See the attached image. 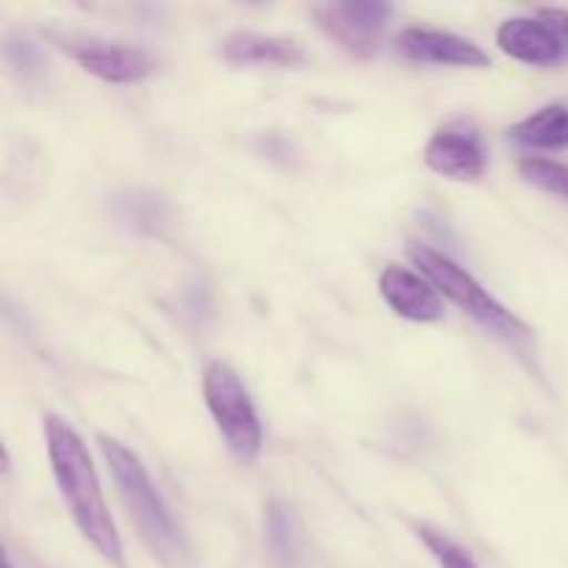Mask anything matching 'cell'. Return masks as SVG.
Returning a JSON list of instances; mask_svg holds the SVG:
<instances>
[{
	"mask_svg": "<svg viewBox=\"0 0 568 568\" xmlns=\"http://www.w3.org/2000/svg\"><path fill=\"white\" fill-rule=\"evenodd\" d=\"M44 442H48V458L55 486H59L61 499H64L72 521H75L78 532L92 544L100 558L116 568H125L122 538L116 532L114 519H111L103 488H100V477L94 471L92 455H89L81 433L61 416L48 414L44 416Z\"/></svg>",
	"mask_w": 568,
	"mask_h": 568,
	"instance_id": "cell-1",
	"label": "cell"
},
{
	"mask_svg": "<svg viewBox=\"0 0 568 568\" xmlns=\"http://www.w3.org/2000/svg\"><path fill=\"white\" fill-rule=\"evenodd\" d=\"M98 444L111 475H114L116 488H120L122 503H125L128 514H131L133 525H136L139 536L148 544L150 552L164 560L166 566L183 564L189 555L186 538H183L175 516L166 508L161 491L155 488L148 466L133 449H128L116 438L98 436Z\"/></svg>",
	"mask_w": 568,
	"mask_h": 568,
	"instance_id": "cell-2",
	"label": "cell"
},
{
	"mask_svg": "<svg viewBox=\"0 0 568 568\" xmlns=\"http://www.w3.org/2000/svg\"><path fill=\"white\" fill-rule=\"evenodd\" d=\"M408 255L414 261L416 270L438 288V294L447 300H453L460 311L471 316L475 322H480L486 331H491L494 336L505 338V342H527L532 336L530 327L514 314V311L505 308L497 297L488 294V288H483L469 272L460 264H455L449 255L438 253V250L427 247V244L410 242Z\"/></svg>",
	"mask_w": 568,
	"mask_h": 568,
	"instance_id": "cell-3",
	"label": "cell"
},
{
	"mask_svg": "<svg viewBox=\"0 0 568 568\" xmlns=\"http://www.w3.org/2000/svg\"><path fill=\"white\" fill-rule=\"evenodd\" d=\"M203 397L216 430L225 438L227 449L236 460L250 464L264 447L258 410L242 377L225 361H211L203 372Z\"/></svg>",
	"mask_w": 568,
	"mask_h": 568,
	"instance_id": "cell-4",
	"label": "cell"
},
{
	"mask_svg": "<svg viewBox=\"0 0 568 568\" xmlns=\"http://www.w3.org/2000/svg\"><path fill=\"white\" fill-rule=\"evenodd\" d=\"M322 31L355 59H372L381 48L392 6L383 0H338L314 9Z\"/></svg>",
	"mask_w": 568,
	"mask_h": 568,
	"instance_id": "cell-5",
	"label": "cell"
},
{
	"mask_svg": "<svg viewBox=\"0 0 568 568\" xmlns=\"http://www.w3.org/2000/svg\"><path fill=\"white\" fill-rule=\"evenodd\" d=\"M425 164L453 181H480L488 170V148L471 122H449L427 142Z\"/></svg>",
	"mask_w": 568,
	"mask_h": 568,
	"instance_id": "cell-6",
	"label": "cell"
},
{
	"mask_svg": "<svg viewBox=\"0 0 568 568\" xmlns=\"http://www.w3.org/2000/svg\"><path fill=\"white\" fill-rule=\"evenodd\" d=\"M61 48L70 53V59L78 61L83 72L105 83H139L155 70V61L131 44L89 39V42H67Z\"/></svg>",
	"mask_w": 568,
	"mask_h": 568,
	"instance_id": "cell-7",
	"label": "cell"
},
{
	"mask_svg": "<svg viewBox=\"0 0 568 568\" xmlns=\"http://www.w3.org/2000/svg\"><path fill=\"white\" fill-rule=\"evenodd\" d=\"M383 300L397 316L408 322H438L444 316V303L438 288L427 281L422 272L408 270L399 264H386L381 272Z\"/></svg>",
	"mask_w": 568,
	"mask_h": 568,
	"instance_id": "cell-8",
	"label": "cell"
},
{
	"mask_svg": "<svg viewBox=\"0 0 568 568\" xmlns=\"http://www.w3.org/2000/svg\"><path fill=\"white\" fill-rule=\"evenodd\" d=\"M405 59L416 64H453V67H491L486 50L471 39L438 28L410 26L397 37Z\"/></svg>",
	"mask_w": 568,
	"mask_h": 568,
	"instance_id": "cell-9",
	"label": "cell"
},
{
	"mask_svg": "<svg viewBox=\"0 0 568 568\" xmlns=\"http://www.w3.org/2000/svg\"><path fill=\"white\" fill-rule=\"evenodd\" d=\"M497 44L510 59L525 64H555L564 59L566 44L541 17H510L499 26Z\"/></svg>",
	"mask_w": 568,
	"mask_h": 568,
	"instance_id": "cell-10",
	"label": "cell"
},
{
	"mask_svg": "<svg viewBox=\"0 0 568 568\" xmlns=\"http://www.w3.org/2000/svg\"><path fill=\"white\" fill-rule=\"evenodd\" d=\"M222 59L233 67L272 64V67H297L305 61L303 48L292 39L266 37V33L239 31L222 42Z\"/></svg>",
	"mask_w": 568,
	"mask_h": 568,
	"instance_id": "cell-11",
	"label": "cell"
},
{
	"mask_svg": "<svg viewBox=\"0 0 568 568\" xmlns=\"http://www.w3.org/2000/svg\"><path fill=\"white\" fill-rule=\"evenodd\" d=\"M264 538L272 560L281 568H297L303 560V530L283 499H270L264 508Z\"/></svg>",
	"mask_w": 568,
	"mask_h": 568,
	"instance_id": "cell-12",
	"label": "cell"
},
{
	"mask_svg": "<svg viewBox=\"0 0 568 568\" xmlns=\"http://www.w3.org/2000/svg\"><path fill=\"white\" fill-rule=\"evenodd\" d=\"M508 133L525 148L564 150L568 148V105H544V109L532 111L530 116L516 122Z\"/></svg>",
	"mask_w": 568,
	"mask_h": 568,
	"instance_id": "cell-13",
	"label": "cell"
},
{
	"mask_svg": "<svg viewBox=\"0 0 568 568\" xmlns=\"http://www.w3.org/2000/svg\"><path fill=\"white\" fill-rule=\"evenodd\" d=\"M414 532L416 538L425 544L427 552L433 555V560H436L438 568H480L477 566V560L471 558L469 549L460 547V544L455 541V538H449L447 532L436 530V527L430 525H416Z\"/></svg>",
	"mask_w": 568,
	"mask_h": 568,
	"instance_id": "cell-14",
	"label": "cell"
},
{
	"mask_svg": "<svg viewBox=\"0 0 568 568\" xmlns=\"http://www.w3.org/2000/svg\"><path fill=\"white\" fill-rule=\"evenodd\" d=\"M519 172L527 183L555 194V197H564L568 203V164H564V161L527 155V159L519 161Z\"/></svg>",
	"mask_w": 568,
	"mask_h": 568,
	"instance_id": "cell-15",
	"label": "cell"
},
{
	"mask_svg": "<svg viewBox=\"0 0 568 568\" xmlns=\"http://www.w3.org/2000/svg\"><path fill=\"white\" fill-rule=\"evenodd\" d=\"M6 61L22 81H39L48 72L42 48L33 39H28L26 33H14V37L6 39Z\"/></svg>",
	"mask_w": 568,
	"mask_h": 568,
	"instance_id": "cell-16",
	"label": "cell"
},
{
	"mask_svg": "<svg viewBox=\"0 0 568 568\" xmlns=\"http://www.w3.org/2000/svg\"><path fill=\"white\" fill-rule=\"evenodd\" d=\"M3 568H14V564H11L9 555H6V558H3Z\"/></svg>",
	"mask_w": 568,
	"mask_h": 568,
	"instance_id": "cell-17",
	"label": "cell"
}]
</instances>
